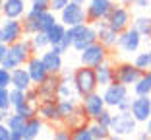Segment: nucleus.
<instances>
[{
  "label": "nucleus",
  "instance_id": "nucleus-1",
  "mask_svg": "<svg viewBox=\"0 0 151 140\" xmlns=\"http://www.w3.org/2000/svg\"><path fill=\"white\" fill-rule=\"evenodd\" d=\"M35 51H33L31 39H19L16 43H12V45H8L2 66L10 68V70H14V68H18V66H25V62L29 60V57Z\"/></svg>",
  "mask_w": 151,
  "mask_h": 140
},
{
  "label": "nucleus",
  "instance_id": "nucleus-2",
  "mask_svg": "<svg viewBox=\"0 0 151 140\" xmlns=\"http://www.w3.org/2000/svg\"><path fill=\"white\" fill-rule=\"evenodd\" d=\"M138 125L139 123L136 121L130 111H118L116 109V113H112V121H111V138L116 140V138H124V136H132L136 134L138 131Z\"/></svg>",
  "mask_w": 151,
  "mask_h": 140
},
{
  "label": "nucleus",
  "instance_id": "nucleus-3",
  "mask_svg": "<svg viewBox=\"0 0 151 140\" xmlns=\"http://www.w3.org/2000/svg\"><path fill=\"white\" fill-rule=\"evenodd\" d=\"M68 35L72 39V49H76L78 53L85 49V47L93 45L97 41V27L95 23H80V25L68 27Z\"/></svg>",
  "mask_w": 151,
  "mask_h": 140
},
{
  "label": "nucleus",
  "instance_id": "nucleus-4",
  "mask_svg": "<svg viewBox=\"0 0 151 140\" xmlns=\"http://www.w3.org/2000/svg\"><path fill=\"white\" fill-rule=\"evenodd\" d=\"M74 84H76L78 94H80L81 97L87 95V94L97 91L99 82H97L95 68L93 66H83V64H81V68H76V70H74Z\"/></svg>",
  "mask_w": 151,
  "mask_h": 140
},
{
  "label": "nucleus",
  "instance_id": "nucleus-5",
  "mask_svg": "<svg viewBox=\"0 0 151 140\" xmlns=\"http://www.w3.org/2000/svg\"><path fill=\"white\" fill-rule=\"evenodd\" d=\"M58 20H60L66 27L87 23V8H85V4H80V2L70 0V2L58 12Z\"/></svg>",
  "mask_w": 151,
  "mask_h": 140
},
{
  "label": "nucleus",
  "instance_id": "nucleus-6",
  "mask_svg": "<svg viewBox=\"0 0 151 140\" xmlns=\"http://www.w3.org/2000/svg\"><path fill=\"white\" fill-rule=\"evenodd\" d=\"M109 57H111V49L105 47L103 43H99V41H95L93 45L85 47L80 53V62L83 64V66H93L95 68L101 62L109 60Z\"/></svg>",
  "mask_w": 151,
  "mask_h": 140
},
{
  "label": "nucleus",
  "instance_id": "nucleus-7",
  "mask_svg": "<svg viewBox=\"0 0 151 140\" xmlns=\"http://www.w3.org/2000/svg\"><path fill=\"white\" fill-rule=\"evenodd\" d=\"M142 41H143V35L134 25H130L128 29H124V31L118 35V45H116V49L122 54H134V53L139 51Z\"/></svg>",
  "mask_w": 151,
  "mask_h": 140
},
{
  "label": "nucleus",
  "instance_id": "nucleus-8",
  "mask_svg": "<svg viewBox=\"0 0 151 140\" xmlns=\"http://www.w3.org/2000/svg\"><path fill=\"white\" fill-rule=\"evenodd\" d=\"M25 31H23L22 20H12V18H2L0 20V41L6 45H12L16 41L23 39Z\"/></svg>",
  "mask_w": 151,
  "mask_h": 140
},
{
  "label": "nucleus",
  "instance_id": "nucleus-9",
  "mask_svg": "<svg viewBox=\"0 0 151 140\" xmlns=\"http://www.w3.org/2000/svg\"><path fill=\"white\" fill-rule=\"evenodd\" d=\"M132 12H130V8L126 4H114V8L111 10V14H109V25L114 27L118 33H122L124 29H128L130 25H132Z\"/></svg>",
  "mask_w": 151,
  "mask_h": 140
},
{
  "label": "nucleus",
  "instance_id": "nucleus-10",
  "mask_svg": "<svg viewBox=\"0 0 151 140\" xmlns=\"http://www.w3.org/2000/svg\"><path fill=\"white\" fill-rule=\"evenodd\" d=\"M85 8H87V22L97 23L109 18L111 10L114 8V2L112 0H87Z\"/></svg>",
  "mask_w": 151,
  "mask_h": 140
},
{
  "label": "nucleus",
  "instance_id": "nucleus-11",
  "mask_svg": "<svg viewBox=\"0 0 151 140\" xmlns=\"http://www.w3.org/2000/svg\"><path fill=\"white\" fill-rule=\"evenodd\" d=\"M143 70H139L134 62H118L114 66V76H116V82L120 84H126L128 88H132L139 78L143 76Z\"/></svg>",
  "mask_w": 151,
  "mask_h": 140
},
{
  "label": "nucleus",
  "instance_id": "nucleus-12",
  "mask_svg": "<svg viewBox=\"0 0 151 140\" xmlns=\"http://www.w3.org/2000/svg\"><path fill=\"white\" fill-rule=\"evenodd\" d=\"M37 115L43 119L45 123H49V125H64V119L58 111V99H49V101H39L37 103Z\"/></svg>",
  "mask_w": 151,
  "mask_h": 140
},
{
  "label": "nucleus",
  "instance_id": "nucleus-13",
  "mask_svg": "<svg viewBox=\"0 0 151 140\" xmlns=\"http://www.w3.org/2000/svg\"><path fill=\"white\" fill-rule=\"evenodd\" d=\"M124 97H128V86L126 84H120V82H112L109 86L103 88V99L107 103L109 109H116L118 103Z\"/></svg>",
  "mask_w": 151,
  "mask_h": 140
},
{
  "label": "nucleus",
  "instance_id": "nucleus-14",
  "mask_svg": "<svg viewBox=\"0 0 151 140\" xmlns=\"http://www.w3.org/2000/svg\"><path fill=\"white\" fill-rule=\"evenodd\" d=\"M58 86H60V74H49L41 84H37V94L39 101L58 99Z\"/></svg>",
  "mask_w": 151,
  "mask_h": 140
},
{
  "label": "nucleus",
  "instance_id": "nucleus-15",
  "mask_svg": "<svg viewBox=\"0 0 151 140\" xmlns=\"http://www.w3.org/2000/svg\"><path fill=\"white\" fill-rule=\"evenodd\" d=\"M130 113L136 117L138 123H147V119L151 117V95H136L132 99Z\"/></svg>",
  "mask_w": 151,
  "mask_h": 140
},
{
  "label": "nucleus",
  "instance_id": "nucleus-16",
  "mask_svg": "<svg viewBox=\"0 0 151 140\" xmlns=\"http://www.w3.org/2000/svg\"><path fill=\"white\" fill-rule=\"evenodd\" d=\"M95 27H97V41H99V43H103V45L109 47V49H114V47L118 45V35H120V33L116 31L114 27L109 25L107 20L97 22Z\"/></svg>",
  "mask_w": 151,
  "mask_h": 140
},
{
  "label": "nucleus",
  "instance_id": "nucleus-17",
  "mask_svg": "<svg viewBox=\"0 0 151 140\" xmlns=\"http://www.w3.org/2000/svg\"><path fill=\"white\" fill-rule=\"evenodd\" d=\"M80 103L83 105L85 113H87V117L91 119V121H93V119L101 113L103 109L107 107V103H105V99H103V94H99V91H93V94L83 95Z\"/></svg>",
  "mask_w": 151,
  "mask_h": 140
},
{
  "label": "nucleus",
  "instance_id": "nucleus-18",
  "mask_svg": "<svg viewBox=\"0 0 151 140\" xmlns=\"http://www.w3.org/2000/svg\"><path fill=\"white\" fill-rule=\"evenodd\" d=\"M25 68H27V72H29V76H31V80H33L35 86H37V84H41L45 78L49 76V70H47L43 59H41L37 53H33L31 57H29V60L25 62Z\"/></svg>",
  "mask_w": 151,
  "mask_h": 140
},
{
  "label": "nucleus",
  "instance_id": "nucleus-19",
  "mask_svg": "<svg viewBox=\"0 0 151 140\" xmlns=\"http://www.w3.org/2000/svg\"><path fill=\"white\" fill-rule=\"evenodd\" d=\"M58 97H66V99H76L81 101V95L78 94V88L74 84V72H64L60 74V86H58Z\"/></svg>",
  "mask_w": 151,
  "mask_h": 140
},
{
  "label": "nucleus",
  "instance_id": "nucleus-20",
  "mask_svg": "<svg viewBox=\"0 0 151 140\" xmlns=\"http://www.w3.org/2000/svg\"><path fill=\"white\" fill-rule=\"evenodd\" d=\"M41 59H43L49 74H62L64 62H62V54L60 53H54V51L49 47V49H45L43 53H41Z\"/></svg>",
  "mask_w": 151,
  "mask_h": 140
},
{
  "label": "nucleus",
  "instance_id": "nucleus-21",
  "mask_svg": "<svg viewBox=\"0 0 151 140\" xmlns=\"http://www.w3.org/2000/svg\"><path fill=\"white\" fill-rule=\"evenodd\" d=\"M27 10H29L27 0H4V18L23 20Z\"/></svg>",
  "mask_w": 151,
  "mask_h": 140
},
{
  "label": "nucleus",
  "instance_id": "nucleus-22",
  "mask_svg": "<svg viewBox=\"0 0 151 140\" xmlns=\"http://www.w3.org/2000/svg\"><path fill=\"white\" fill-rule=\"evenodd\" d=\"M95 74H97V82L99 86L105 88L112 82H116V76H114V64H111L109 60L101 62L99 66H95Z\"/></svg>",
  "mask_w": 151,
  "mask_h": 140
},
{
  "label": "nucleus",
  "instance_id": "nucleus-23",
  "mask_svg": "<svg viewBox=\"0 0 151 140\" xmlns=\"http://www.w3.org/2000/svg\"><path fill=\"white\" fill-rule=\"evenodd\" d=\"M31 86H35L31 80V76H29V72H27V68L23 66H18L12 70V88H19V90L27 91Z\"/></svg>",
  "mask_w": 151,
  "mask_h": 140
},
{
  "label": "nucleus",
  "instance_id": "nucleus-24",
  "mask_svg": "<svg viewBox=\"0 0 151 140\" xmlns=\"http://www.w3.org/2000/svg\"><path fill=\"white\" fill-rule=\"evenodd\" d=\"M87 121H91V119L87 117V113H85L83 105H78V109H76L72 115H68L66 119H64V127H68L70 131H74V128L81 127V125H87Z\"/></svg>",
  "mask_w": 151,
  "mask_h": 140
},
{
  "label": "nucleus",
  "instance_id": "nucleus-25",
  "mask_svg": "<svg viewBox=\"0 0 151 140\" xmlns=\"http://www.w3.org/2000/svg\"><path fill=\"white\" fill-rule=\"evenodd\" d=\"M43 125H45V121L39 117V115L29 117L25 121V127H23V140H33V138H37V136L41 134V131H43Z\"/></svg>",
  "mask_w": 151,
  "mask_h": 140
},
{
  "label": "nucleus",
  "instance_id": "nucleus-26",
  "mask_svg": "<svg viewBox=\"0 0 151 140\" xmlns=\"http://www.w3.org/2000/svg\"><path fill=\"white\" fill-rule=\"evenodd\" d=\"M56 22H58L56 12H52L50 8L49 10H43V12L37 14V27H39V31H49Z\"/></svg>",
  "mask_w": 151,
  "mask_h": 140
},
{
  "label": "nucleus",
  "instance_id": "nucleus-27",
  "mask_svg": "<svg viewBox=\"0 0 151 140\" xmlns=\"http://www.w3.org/2000/svg\"><path fill=\"white\" fill-rule=\"evenodd\" d=\"M132 25L143 35V39H151V18L149 16H136L132 20Z\"/></svg>",
  "mask_w": 151,
  "mask_h": 140
},
{
  "label": "nucleus",
  "instance_id": "nucleus-28",
  "mask_svg": "<svg viewBox=\"0 0 151 140\" xmlns=\"http://www.w3.org/2000/svg\"><path fill=\"white\" fill-rule=\"evenodd\" d=\"M29 39H31V45H33V51H35V53H43L45 49L50 47L47 31H37V33H33V35H29Z\"/></svg>",
  "mask_w": 151,
  "mask_h": 140
},
{
  "label": "nucleus",
  "instance_id": "nucleus-29",
  "mask_svg": "<svg viewBox=\"0 0 151 140\" xmlns=\"http://www.w3.org/2000/svg\"><path fill=\"white\" fill-rule=\"evenodd\" d=\"M66 31H68V27L64 25L60 20H58L56 23H54L52 27H50L49 31H47V35H49V41H50V45H58L60 41L64 39V35H66Z\"/></svg>",
  "mask_w": 151,
  "mask_h": 140
},
{
  "label": "nucleus",
  "instance_id": "nucleus-30",
  "mask_svg": "<svg viewBox=\"0 0 151 140\" xmlns=\"http://www.w3.org/2000/svg\"><path fill=\"white\" fill-rule=\"evenodd\" d=\"M25 121H27V119L23 117V115L16 113L14 109L10 111V113H6V119H4V123L8 125L10 131H23V127H25Z\"/></svg>",
  "mask_w": 151,
  "mask_h": 140
},
{
  "label": "nucleus",
  "instance_id": "nucleus-31",
  "mask_svg": "<svg viewBox=\"0 0 151 140\" xmlns=\"http://www.w3.org/2000/svg\"><path fill=\"white\" fill-rule=\"evenodd\" d=\"M132 62L136 64V66H138L139 70L147 72V70L151 68V49H147V51H138Z\"/></svg>",
  "mask_w": 151,
  "mask_h": 140
},
{
  "label": "nucleus",
  "instance_id": "nucleus-32",
  "mask_svg": "<svg viewBox=\"0 0 151 140\" xmlns=\"http://www.w3.org/2000/svg\"><path fill=\"white\" fill-rule=\"evenodd\" d=\"M78 105H80V101L76 99H66V97H58V111H60V115H62V119H66L68 115H72L78 109Z\"/></svg>",
  "mask_w": 151,
  "mask_h": 140
},
{
  "label": "nucleus",
  "instance_id": "nucleus-33",
  "mask_svg": "<svg viewBox=\"0 0 151 140\" xmlns=\"http://www.w3.org/2000/svg\"><path fill=\"white\" fill-rule=\"evenodd\" d=\"M89 131H91L93 140H107V138H111V128L99 125L97 121H91V123H89Z\"/></svg>",
  "mask_w": 151,
  "mask_h": 140
},
{
  "label": "nucleus",
  "instance_id": "nucleus-34",
  "mask_svg": "<svg viewBox=\"0 0 151 140\" xmlns=\"http://www.w3.org/2000/svg\"><path fill=\"white\" fill-rule=\"evenodd\" d=\"M14 111H16V113H19V115H23L25 119L35 117V115H37V103H33V101L25 99L23 103L16 105V107H14Z\"/></svg>",
  "mask_w": 151,
  "mask_h": 140
},
{
  "label": "nucleus",
  "instance_id": "nucleus-35",
  "mask_svg": "<svg viewBox=\"0 0 151 140\" xmlns=\"http://www.w3.org/2000/svg\"><path fill=\"white\" fill-rule=\"evenodd\" d=\"M132 90H134V95H151V82L147 80V76L143 74V76L132 86Z\"/></svg>",
  "mask_w": 151,
  "mask_h": 140
},
{
  "label": "nucleus",
  "instance_id": "nucleus-36",
  "mask_svg": "<svg viewBox=\"0 0 151 140\" xmlns=\"http://www.w3.org/2000/svg\"><path fill=\"white\" fill-rule=\"evenodd\" d=\"M14 109L12 99H10V88H0V111L10 113Z\"/></svg>",
  "mask_w": 151,
  "mask_h": 140
},
{
  "label": "nucleus",
  "instance_id": "nucleus-37",
  "mask_svg": "<svg viewBox=\"0 0 151 140\" xmlns=\"http://www.w3.org/2000/svg\"><path fill=\"white\" fill-rule=\"evenodd\" d=\"M72 140H93L91 131H89V123L87 125H81V127L74 128L72 131Z\"/></svg>",
  "mask_w": 151,
  "mask_h": 140
},
{
  "label": "nucleus",
  "instance_id": "nucleus-38",
  "mask_svg": "<svg viewBox=\"0 0 151 140\" xmlns=\"http://www.w3.org/2000/svg\"><path fill=\"white\" fill-rule=\"evenodd\" d=\"M10 99H12V105L16 107V105L23 103V101L27 99V95L23 90H19V88H10Z\"/></svg>",
  "mask_w": 151,
  "mask_h": 140
},
{
  "label": "nucleus",
  "instance_id": "nucleus-39",
  "mask_svg": "<svg viewBox=\"0 0 151 140\" xmlns=\"http://www.w3.org/2000/svg\"><path fill=\"white\" fill-rule=\"evenodd\" d=\"M0 88H12V70L0 66Z\"/></svg>",
  "mask_w": 151,
  "mask_h": 140
},
{
  "label": "nucleus",
  "instance_id": "nucleus-40",
  "mask_svg": "<svg viewBox=\"0 0 151 140\" xmlns=\"http://www.w3.org/2000/svg\"><path fill=\"white\" fill-rule=\"evenodd\" d=\"M93 121H97L99 125H103V127H111V121H112V113H111V109L105 107L101 111V113L97 115V117L93 119Z\"/></svg>",
  "mask_w": 151,
  "mask_h": 140
},
{
  "label": "nucleus",
  "instance_id": "nucleus-41",
  "mask_svg": "<svg viewBox=\"0 0 151 140\" xmlns=\"http://www.w3.org/2000/svg\"><path fill=\"white\" fill-rule=\"evenodd\" d=\"M52 138H54V140H70V138H72V131H70L68 127H64V125H60V127L54 128Z\"/></svg>",
  "mask_w": 151,
  "mask_h": 140
},
{
  "label": "nucleus",
  "instance_id": "nucleus-42",
  "mask_svg": "<svg viewBox=\"0 0 151 140\" xmlns=\"http://www.w3.org/2000/svg\"><path fill=\"white\" fill-rule=\"evenodd\" d=\"M29 8L31 10H39V12L49 10L50 8V0H29Z\"/></svg>",
  "mask_w": 151,
  "mask_h": 140
},
{
  "label": "nucleus",
  "instance_id": "nucleus-43",
  "mask_svg": "<svg viewBox=\"0 0 151 140\" xmlns=\"http://www.w3.org/2000/svg\"><path fill=\"white\" fill-rule=\"evenodd\" d=\"M10 138H12V131H10L8 125L2 121L0 123V140H10Z\"/></svg>",
  "mask_w": 151,
  "mask_h": 140
},
{
  "label": "nucleus",
  "instance_id": "nucleus-44",
  "mask_svg": "<svg viewBox=\"0 0 151 140\" xmlns=\"http://www.w3.org/2000/svg\"><path fill=\"white\" fill-rule=\"evenodd\" d=\"M68 2H70V0H50V10H52V12H60V10L64 8V6L68 4Z\"/></svg>",
  "mask_w": 151,
  "mask_h": 140
},
{
  "label": "nucleus",
  "instance_id": "nucleus-45",
  "mask_svg": "<svg viewBox=\"0 0 151 140\" xmlns=\"http://www.w3.org/2000/svg\"><path fill=\"white\" fill-rule=\"evenodd\" d=\"M25 95H27V99H29V101H33V103H39V94H37V88H35V86L29 88V90L25 91Z\"/></svg>",
  "mask_w": 151,
  "mask_h": 140
},
{
  "label": "nucleus",
  "instance_id": "nucleus-46",
  "mask_svg": "<svg viewBox=\"0 0 151 140\" xmlns=\"http://www.w3.org/2000/svg\"><path fill=\"white\" fill-rule=\"evenodd\" d=\"M116 109H118V111H130V109H132V97H130V95H128V97H124V99L118 103V107H116Z\"/></svg>",
  "mask_w": 151,
  "mask_h": 140
},
{
  "label": "nucleus",
  "instance_id": "nucleus-47",
  "mask_svg": "<svg viewBox=\"0 0 151 140\" xmlns=\"http://www.w3.org/2000/svg\"><path fill=\"white\" fill-rule=\"evenodd\" d=\"M134 6L139 8V10H145V8H149V6H151V0H136Z\"/></svg>",
  "mask_w": 151,
  "mask_h": 140
},
{
  "label": "nucleus",
  "instance_id": "nucleus-48",
  "mask_svg": "<svg viewBox=\"0 0 151 140\" xmlns=\"http://www.w3.org/2000/svg\"><path fill=\"white\" fill-rule=\"evenodd\" d=\"M6 51H8V45H6V43H2V41H0V66H2V62H4Z\"/></svg>",
  "mask_w": 151,
  "mask_h": 140
},
{
  "label": "nucleus",
  "instance_id": "nucleus-49",
  "mask_svg": "<svg viewBox=\"0 0 151 140\" xmlns=\"http://www.w3.org/2000/svg\"><path fill=\"white\" fill-rule=\"evenodd\" d=\"M10 140H23V131H12V138Z\"/></svg>",
  "mask_w": 151,
  "mask_h": 140
},
{
  "label": "nucleus",
  "instance_id": "nucleus-50",
  "mask_svg": "<svg viewBox=\"0 0 151 140\" xmlns=\"http://www.w3.org/2000/svg\"><path fill=\"white\" fill-rule=\"evenodd\" d=\"M138 138L139 140H147V138H151V134L149 132H142V134H138Z\"/></svg>",
  "mask_w": 151,
  "mask_h": 140
},
{
  "label": "nucleus",
  "instance_id": "nucleus-51",
  "mask_svg": "<svg viewBox=\"0 0 151 140\" xmlns=\"http://www.w3.org/2000/svg\"><path fill=\"white\" fill-rule=\"evenodd\" d=\"M4 18V0H0V20Z\"/></svg>",
  "mask_w": 151,
  "mask_h": 140
},
{
  "label": "nucleus",
  "instance_id": "nucleus-52",
  "mask_svg": "<svg viewBox=\"0 0 151 140\" xmlns=\"http://www.w3.org/2000/svg\"><path fill=\"white\" fill-rule=\"evenodd\" d=\"M134 2L136 0H122V4H126V6H134Z\"/></svg>",
  "mask_w": 151,
  "mask_h": 140
},
{
  "label": "nucleus",
  "instance_id": "nucleus-53",
  "mask_svg": "<svg viewBox=\"0 0 151 140\" xmlns=\"http://www.w3.org/2000/svg\"><path fill=\"white\" fill-rule=\"evenodd\" d=\"M145 125H147V132H149V134H151V117L147 119V123H145Z\"/></svg>",
  "mask_w": 151,
  "mask_h": 140
},
{
  "label": "nucleus",
  "instance_id": "nucleus-54",
  "mask_svg": "<svg viewBox=\"0 0 151 140\" xmlns=\"http://www.w3.org/2000/svg\"><path fill=\"white\" fill-rule=\"evenodd\" d=\"M4 119H6V113H4V111H0V123L4 121Z\"/></svg>",
  "mask_w": 151,
  "mask_h": 140
},
{
  "label": "nucleus",
  "instance_id": "nucleus-55",
  "mask_svg": "<svg viewBox=\"0 0 151 140\" xmlns=\"http://www.w3.org/2000/svg\"><path fill=\"white\" fill-rule=\"evenodd\" d=\"M145 76H147V80L151 82V68H149V70H147V72H145Z\"/></svg>",
  "mask_w": 151,
  "mask_h": 140
},
{
  "label": "nucleus",
  "instance_id": "nucleus-56",
  "mask_svg": "<svg viewBox=\"0 0 151 140\" xmlns=\"http://www.w3.org/2000/svg\"><path fill=\"white\" fill-rule=\"evenodd\" d=\"M74 2H80V4H85V2H87V0H74Z\"/></svg>",
  "mask_w": 151,
  "mask_h": 140
}]
</instances>
